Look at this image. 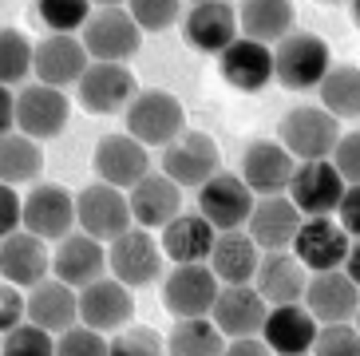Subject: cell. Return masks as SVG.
Masks as SVG:
<instances>
[{"mask_svg": "<svg viewBox=\"0 0 360 356\" xmlns=\"http://www.w3.org/2000/svg\"><path fill=\"white\" fill-rule=\"evenodd\" d=\"M269 56H274V80L285 91H313L321 84V75L328 72V63H333L328 44L317 32H301V28H289L281 40H274Z\"/></svg>", "mask_w": 360, "mask_h": 356, "instance_id": "obj_1", "label": "cell"}, {"mask_svg": "<svg viewBox=\"0 0 360 356\" xmlns=\"http://www.w3.org/2000/svg\"><path fill=\"white\" fill-rule=\"evenodd\" d=\"M123 119H127V135H135L143 147H167L186 127V111H182L179 95L162 91V87H147V91L135 87V95L123 107Z\"/></svg>", "mask_w": 360, "mask_h": 356, "instance_id": "obj_2", "label": "cell"}, {"mask_svg": "<svg viewBox=\"0 0 360 356\" xmlns=\"http://www.w3.org/2000/svg\"><path fill=\"white\" fill-rule=\"evenodd\" d=\"M107 269H111L115 281L127 285V289H143V285L159 281V273H162L159 241L150 238L143 226L131 222L123 234H115V238L107 241Z\"/></svg>", "mask_w": 360, "mask_h": 356, "instance_id": "obj_3", "label": "cell"}, {"mask_svg": "<svg viewBox=\"0 0 360 356\" xmlns=\"http://www.w3.org/2000/svg\"><path fill=\"white\" fill-rule=\"evenodd\" d=\"M79 40H84L87 56L91 60H115L127 63L131 56L143 48V28L131 20V12L119 4V8H91V16L79 28Z\"/></svg>", "mask_w": 360, "mask_h": 356, "instance_id": "obj_4", "label": "cell"}, {"mask_svg": "<svg viewBox=\"0 0 360 356\" xmlns=\"http://www.w3.org/2000/svg\"><path fill=\"white\" fill-rule=\"evenodd\" d=\"M135 95V75L127 63L115 60H87L84 75L75 80V99L87 115H119Z\"/></svg>", "mask_w": 360, "mask_h": 356, "instance_id": "obj_5", "label": "cell"}, {"mask_svg": "<svg viewBox=\"0 0 360 356\" xmlns=\"http://www.w3.org/2000/svg\"><path fill=\"white\" fill-rule=\"evenodd\" d=\"M337 135H340V119L328 115L325 107H293L277 123V143L297 163H305V158H328Z\"/></svg>", "mask_w": 360, "mask_h": 356, "instance_id": "obj_6", "label": "cell"}, {"mask_svg": "<svg viewBox=\"0 0 360 356\" xmlns=\"http://www.w3.org/2000/svg\"><path fill=\"white\" fill-rule=\"evenodd\" d=\"M68 115H72V103H68L64 87L40 84V80H24L20 91H16V131H24L36 143H48L68 127Z\"/></svg>", "mask_w": 360, "mask_h": 356, "instance_id": "obj_7", "label": "cell"}, {"mask_svg": "<svg viewBox=\"0 0 360 356\" xmlns=\"http://www.w3.org/2000/svg\"><path fill=\"white\" fill-rule=\"evenodd\" d=\"M214 170H222V151L206 131H186L182 127L162 147V174L170 182H179V186H202Z\"/></svg>", "mask_w": 360, "mask_h": 356, "instance_id": "obj_8", "label": "cell"}, {"mask_svg": "<svg viewBox=\"0 0 360 356\" xmlns=\"http://www.w3.org/2000/svg\"><path fill=\"white\" fill-rule=\"evenodd\" d=\"M352 241L356 238H349V234L340 230L333 214H313V218H301V226H297L289 246H293V258L305 265V273H317V269L345 265Z\"/></svg>", "mask_w": 360, "mask_h": 356, "instance_id": "obj_9", "label": "cell"}, {"mask_svg": "<svg viewBox=\"0 0 360 356\" xmlns=\"http://www.w3.org/2000/svg\"><path fill=\"white\" fill-rule=\"evenodd\" d=\"M20 226L44 241H60L75 226V194L60 182H36L20 198Z\"/></svg>", "mask_w": 360, "mask_h": 356, "instance_id": "obj_10", "label": "cell"}, {"mask_svg": "<svg viewBox=\"0 0 360 356\" xmlns=\"http://www.w3.org/2000/svg\"><path fill=\"white\" fill-rule=\"evenodd\" d=\"M254 190L242 182V174L214 170L198 186V214L210 222L214 230H242L250 210H254Z\"/></svg>", "mask_w": 360, "mask_h": 356, "instance_id": "obj_11", "label": "cell"}, {"mask_svg": "<svg viewBox=\"0 0 360 356\" xmlns=\"http://www.w3.org/2000/svg\"><path fill=\"white\" fill-rule=\"evenodd\" d=\"M345 178L337 174V167L328 158H305L293 167V178H289V202L301 210V218H313V214H333L345 194Z\"/></svg>", "mask_w": 360, "mask_h": 356, "instance_id": "obj_12", "label": "cell"}, {"mask_svg": "<svg viewBox=\"0 0 360 356\" xmlns=\"http://www.w3.org/2000/svg\"><path fill=\"white\" fill-rule=\"evenodd\" d=\"M75 222H79V230L107 241L123 234L131 226V206H127V190L111 186V182H91V186L79 190V198H75Z\"/></svg>", "mask_w": 360, "mask_h": 356, "instance_id": "obj_13", "label": "cell"}, {"mask_svg": "<svg viewBox=\"0 0 360 356\" xmlns=\"http://www.w3.org/2000/svg\"><path fill=\"white\" fill-rule=\"evenodd\" d=\"M75 309H79V321L91 329H99V333H115V329H123L135 317V297H131V289L123 281H115V277H96V281H87L84 289H75Z\"/></svg>", "mask_w": 360, "mask_h": 356, "instance_id": "obj_14", "label": "cell"}, {"mask_svg": "<svg viewBox=\"0 0 360 356\" xmlns=\"http://www.w3.org/2000/svg\"><path fill=\"white\" fill-rule=\"evenodd\" d=\"M218 277L210 265L202 262H182L167 273L162 281V309L170 317H206L214 297H218Z\"/></svg>", "mask_w": 360, "mask_h": 356, "instance_id": "obj_15", "label": "cell"}, {"mask_svg": "<svg viewBox=\"0 0 360 356\" xmlns=\"http://www.w3.org/2000/svg\"><path fill=\"white\" fill-rule=\"evenodd\" d=\"M301 301H305V309L313 313L317 325H325V321H352L360 309L356 277H349L340 265L337 269H317L313 277H305Z\"/></svg>", "mask_w": 360, "mask_h": 356, "instance_id": "obj_16", "label": "cell"}, {"mask_svg": "<svg viewBox=\"0 0 360 356\" xmlns=\"http://www.w3.org/2000/svg\"><path fill=\"white\" fill-rule=\"evenodd\" d=\"M87 48L75 32H48L40 44H32V75L52 87H75V80L87 68Z\"/></svg>", "mask_w": 360, "mask_h": 356, "instance_id": "obj_17", "label": "cell"}, {"mask_svg": "<svg viewBox=\"0 0 360 356\" xmlns=\"http://www.w3.org/2000/svg\"><path fill=\"white\" fill-rule=\"evenodd\" d=\"M218 72L233 91H265L274 84V56H269V44L250 40V36H233L218 52Z\"/></svg>", "mask_w": 360, "mask_h": 356, "instance_id": "obj_18", "label": "cell"}, {"mask_svg": "<svg viewBox=\"0 0 360 356\" xmlns=\"http://www.w3.org/2000/svg\"><path fill=\"white\" fill-rule=\"evenodd\" d=\"M91 170H96L99 182L127 190L150 170V158L135 135H103L96 143V155H91Z\"/></svg>", "mask_w": 360, "mask_h": 356, "instance_id": "obj_19", "label": "cell"}, {"mask_svg": "<svg viewBox=\"0 0 360 356\" xmlns=\"http://www.w3.org/2000/svg\"><path fill=\"white\" fill-rule=\"evenodd\" d=\"M182 36L194 52L218 56L238 36V12H233L230 0H198L182 16Z\"/></svg>", "mask_w": 360, "mask_h": 356, "instance_id": "obj_20", "label": "cell"}, {"mask_svg": "<svg viewBox=\"0 0 360 356\" xmlns=\"http://www.w3.org/2000/svg\"><path fill=\"white\" fill-rule=\"evenodd\" d=\"M52 273L64 285H72V289H84L87 281L103 277V273H107V250H103V241L91 238V234H84V230H79V234L68 230L64 238L56 241Z\"/></svg>", "mask_w": 360, "mask_h": 356, "instance_id": "obj_21", "label": "cell"}, {"mask_svg": "<svg viewBox=\"0 0 360 356\" xmlns=\"http://www.w3.org/2000/svg\"><path fill=\"white\" fill-rule=\"evenodd\" d=\"M52 269V253L48 241L36 238L28 230H12L0 238V277L20 289H32L36 281H44Z\"/></svg>", "mask_w": 360, "mask_h": 356, "instance_id": "obj_22", "label": "cell"}, {"mask_svg": "<svg viewBox=\"0 0 360 356\" xmlns=\"http://www.w3.org/2000/svg\"><path fill=\"white\" fill-rule=\"evenodd\" d=\"M293 167H297V158L281 143H274V139H254L242 155V182L254 190L257 198L262 194H285L289 178H293Z\"/></svg>", "mask_w": 360, "mask_h": 356, "instance_id": "obj_23", "label": "cell"}, {"mask_svg": "<svg viewBox=\"0 0 360 356\" xmlns=\"http://www.w3.org/2000/svg\"><path fill=\"white\" fill-rule=\"evenodd\" d=\"M297 226H301V210L285 194H262V198H254V210L245 218V234L254 238L257 250H289Z\"/></svg>", "mask_w": 360, "mask_h": 356, "instance_id": "obj_24", "label": "cell"}, {"mask_svg": "<svg viewBox=\"0 0 360 356\" xmlns=\"http://www.w3.org/2000/svg\"><path fill=\"white\" fill-rule=\"evenodd\" d=\"M127 206H131V222L143 230H159L167 226L174 214L182 210V186L170 182L167 174H143L135 186H127Z\"/></svg>", "mask_w": 360, "mask_h": 356, "instance_id": "obj_25", "label": "cell"}, {"mask_svg": "<svg viewBox=\"0 0 360 356\" xmlns=\"http://www.w3.org/2000/svg\"><path fill=\"white\" fill-rule=\"evenodd\" d=\"M265 297L257 293L250 281L242 285H218V297L210 305V321L218 325L222 336H245V333H257L265 321Z\"/></svg>", "mask_w": 360, "mask_h": 356, "instance_id": "obj_26", "label": "cell"}, {"mask_svg": "<svg viewBox=\"0 0 360 356\" xmlns=\"http://www.w3.org/2000/svg\"><path fill=\"white\" fill-rule=\"evenodd\" d=\"M262 341L265 348L274 352H309L313 345V333H317V321L301 301H285V305H269L262 321Z\"/></svg>", "mask_w": 360, "mask_h": 356, "instance_id": "obj_27", "label": "cell"}, {"mask_svg": "<svg viewBox=\"0 0 360 356\" xmlns=\"http://www.w3.org/2000/svg\"><path fill=\"white\" fill-rule=\"evenodd\" d=\"M257 293L265 297V305H285V301H301L305 289V265L297 262L289 250H262L250 281Z\"/></svg>", "mask_w": 360, "mask_h": 356, "instance_id": "obj_28", "label": "cell"}, {"mask_svg": "<svg viewBox=\"0 0 360 356\" xmlns=\"http://www.w3.org/2000/svg\"><path fill=\"white\" fill-rule=\"evenodd\" d=\"M257 258H262V250L254 246L250 234H242V230H218V234H214L210 253H206V265L214 269V277H218L222 285H242V281H254Z\"/></svg>", "mask_w": 360, "mask_h": 356, "instance_id": "obj_29", "label": "cell"}, {"mask_svg": "<svg viewBox=\"0 0 360 356\" xmlns=\"http://www.w3.org/2000/svg\"><path fill=\"white\" fill-rule=\"evenodd\" d=\"M24 317L56 336L60 329H68L72 321H79L75 289L64 285L60 277H44V281H36L32 289H28V297H24Z\"/></svg>", "mask_w": 360, "mask_h": 356, "instance_id": "obj_30", "label": "cell"}, {"mask_svg": "<svg viewBox=\"0 0 360 356\" xmlns=\"http://www.w3.org/2000/svg\"><path fill=\"white\" fill-rule=\"evenodd\" d=\"M159 230H162L159 250H162V258H170L174 265L206 262V253H210V246H214V234H218L202 214H182V210L167 222V226H159Z\"/></svg>", "mask_w": 360, "mask_h": 356, "instance_id": "obj_31", "label": "cell"}, {"mask_svg": "<svg viewBox=\"0 0 360 356\" xmlns=\"http://www.w3.org/2000/svg\"><path fill=\"white\" fill-rule=\"evenodd\" d=\"M238 32L250 40L274 44L293 28V4L289 0H238Z\"/></svg>", "mask_w": 360, "mask_h": 356, "instance_id": "obj_32", "label": "cell"}, {"mask_svg": "<svg viewBox=\"0 0 360 356\" xmlns=\"http://www.w3.org/2000/svg\"><path fill=\"white\" fill-rule=\"evenodd\" d=\"M44 170V147L24 131H4L0 135V182L8 186H24L36 182Z\"/></svg>", "mask_w": 360, "mask_h": 356, "instance_id": "obj_33", "label": "cell"}, {"mask_svg": "<svg viewBox=\"0 0 360 356\" xmlns=\"http://www.w3.org/2000/svg\"><path fill=\"white\" fill-rule=\"evenodd\" d=\"M321 91V107L337 119H356L360 115V72L356 63H328V72L321 75V84L313 87Z\"/></svg>", "mask_w": 360, "mask_h": 356, "instance_id": "obj_34", "label": "cell"}, {"mask_svg": "<svg viewBox=\"0 0 360 356\" xmlns=\"http://www.w3.org/2000/svg\"><path fill=\"white\" fill-rule=\"evenodd\" d=\"M167 348L179 356H214V352H226V336L218 333L210 313L206 317H174Z\"/></svg>", "mask_w": 360, "mask_h": 356, "instance_id": "obj_35", "label": "cell"}, {"mask_svg": "<svg viewBox=\"0 0 360 356\" xmlns=\"http://www.w3.org/2000/svg\"><path fill=\"white\" fill-rule=\"evenodd\" d=\"M32 75V40L20 28H0V84L20 87Z\"/></svg>", "mask_w": 360, "mask_h": 356, "instance_id": "obj_36", "label": "cell"}, {"mask_svg": "<svg viewBox=\"0 0 360 356\" xmlns=\"http://www.w3.org/2000/svg\"><path fill=\"white\" fill-rule=\"evenodd\" d=\"M107 352H115V356H159L167 352V341H162L155 329L147 325H123L115 329V333L107 336Z\"/></svg>", "mask_w": 360, "mask_h": 356, "instance_id": "obj_37", "label": "cell"}, {"mask_svg": "<svg viewBox=\"0 0 360 356\" xmlns=\"http://www.w3.org/2000/svg\"><path fill=\"white\" fill-rule=\"evenodd\" d=\"M36 16L48 32H79L91 16V0H36Z\"/></svg>", "mask_w": 360, "mask_h": 356, "instance_id": "obj_38", "label": "cell"}, {"mask_svg": "<svg viewBox=\"0 0 360 356\" xmlns=\"http://www.w3.org/2000/svg\"><path fill=\"white\" fill-rule=\"evenodd\" d=\"M0 336H4V341H0V352H8V356H48L52 352V341H56L48 329L32 325L28 317H24L20 325H12L8 333H0Z\"/></svg>", "mask_w": 360, "mask_h": 356, "instance_id": "obj_39", "label": "cell"}, {"mask_svg": "<svg viewBox=\"0 0 360 356\" xmlns=\"http://www.w3.org/2000/svg\"><path fill=\"white\" fill-rule=\"evenodd\" d=\"M52 352H64V356H103L107 352V333L84 325V321H72L68 329L56 333Z\"/></svg>", "mask_w": 360, "mask_h": 356, "instance_id": "obj_40", "label": "cell"}, {"mask_svg": "<svg viewBox=\"0 0 360 356\" xmlns=\"http://www.w3.org/2000/svg\"><path fill=\"white\" fill-rule=\"evenodd\" d=\"M313 352L321 356H356L360 352V333L352 329V321H325L313 333Z\"/></svg>", "mask_w": 360, "mask_h": 356, "instance_id": "obj_41", "label": "cell"}, {"mask_svg": "<svg viewBox=\"0 0 360 356\" xmlns=\"http://www.w3.org/2000/svg\"><path fill=\"white\" fill-rule=\"evenodd\" d=\"M127 12L143 32H167L182 16V0H127Z\"/></svg>", "mask_w": 360, "mask_h": 356, "instance_id": "obj_42", "label": "cell"}, {"mask_svg": "<svg viewBox=\"0 0 360 356\" xmlns=\"http://www.w3.org/2000/svg\"><path fill=\"white\" fill-rule=\"evenodd\" d=\"M328 163L337 167L345 182H360V131H340L328 151Z\"/></svg>", "mask_w": 360, "mask_h": 356, "instance_id": "obj_43", "label": "cell"}, {"mask_svg": "<svg viewBox=\"0 0 360 356\" xmlns=\"http://www.w3.org/2000/svg\"><path fill=\"white\" fill-rule=\"evenodd\" d=\"M333 218H337V226L349 234V238L360 234V182H349V186H345L337 210H333Z\"/></svg>", "mask_w": 360, "mask_h": 356, "instance_id": "obj_44", "label": "cell"}, {"mask_svg": "<svg viewBox=\"0 0 360 356\" xmlns=\"http://www.w3.org/2000/svg\"><path fill=\"white\" fill-rule=\"evenodd\" d=\"M24 321V293L20 285L12 281H0V333H8L12 325Z\"/></svg>", "mask_w": 360, "mask_h": 356, "instance_id": "obj_45", "label": "cell"}, {"mask_svg": "<svg viewBox=\"0 0 360 356\" xmlns=\"http://www.w3.org/2000/svg\"><path fill=\"white\" fill-rule=\"evenodd\" d=\"M12 230H20V194H16V186L0 182V238Z\"/></svg>", "mask_w": 360, "mask_h": 356, "instance_id": "obj_46", "label": "cell"}, {"mask_svg": "<svg viewBox=\"0 0 360 356\" xmlns=\"http://www.w3.org/2000/svg\"><path fill=\"white\" fill-rule=\"evenodd\" d=\"M226 352H233V356H262L265 352V341H262V333L230 336V341H226Z\"/></svg>", "mask_w": 360, "mask_h": 356, "instance_id": "obj_47", "label": "cell"}, {"mask_svg": "<svg viewBox=\"0 0 360 356\" xmlns=\"http://www.w3.org/2000/svg\"><path fill=\"white\" fill-rule=\"evenodd\" d=\"M12 127H16V95H12V87L0 84V135Z\"/></svg>", "mask_w": 360, "mask_h": 356, "instance_id": "obj_48", "label": "cell"}, {"mask_svg": "<svg viewBox=\"0 0 360 356\" xmlns=\"http://www.w3.org/2000/svg\"><path fill=\"white\" fill-rule=\"evenodd\" d=\"M119 4H127V0H91V8H119Z\"/></svg>", "mask_w": 360, "mask_h": 356, "instance_id": "obj_49", "label": "cell"}, {"mask_svg": "<svg viewBox=\"0 0 360 356\" xmlns=\"http://www.w3.org/2000/svg\"><path fill=\"white\" fill-rule=\"evenodd\" d=\"M321 4H345V0H321Z\"/></svg>", "mask_w": 360, "mask_h": 356, "instance_id": "obj_50", "label": "cell"}, {"mask_svg": "<svg viewBox=\"0 0 360 356\" xmlns=\"http://www.w3.org/2000/svg\"><path fill=\"white\" fill-rule=\"evenodd\" d=\"M191 4H198V0H191Z\"/></svg>", "mask_w": 360, "mask_h": 356, "instance_id": "obj_51", "label": "cell"}]
</instances>
